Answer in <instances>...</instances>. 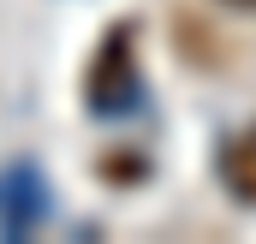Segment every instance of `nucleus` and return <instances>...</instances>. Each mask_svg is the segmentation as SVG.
Wrapping results in <instances>:
<instances>
[{
	"instance_id": "f03ea898",
	"label": "nucleus",
	"mask_w": 256,
	"mask_h": 244,
	"mask_svg": "<svg viewBox=\"0 0 256 244\" xmlns=\"http://www.w3.org/2000/svg\"><path fill=\"white\" fill-rule=\"evenodd\" d=\"M238 6H256V0H238Z\"/></svg>"
},
{
	"instance_id": "f257e3e1",
	"label": "nucleus",
	"mask_w": 256,
	"mask_h": 244,
	"mask_svg": "<svg viewBox=\"0 0 256 244\" xmlns=\"http://www.w3.org/2000/svg\"><path fill=\"white\" fill-rule=\"evenodd\" d=\"M220 173L238 190V202H256V131H244V137L220 155Z\"/></svg>"
}]
</instances>
